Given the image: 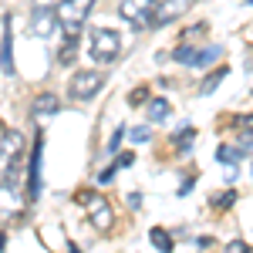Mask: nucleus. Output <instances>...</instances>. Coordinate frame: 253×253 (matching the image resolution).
I'll use <instances>...</instances> for the list:
<instances>
[{
  "label": "nucleus",
  "instance_id": "obj_1",
  "mask_svg": "<svg viewBox=\"0 0 253 253\" xmlns=\"http://www.w3.org/2000/svg\"><path fill=\"white\" fill-rule=\"evenodd\" d=\"M24 156H27V142L17 128H7L0 135V186L10 182V186H20V175H24Z\"/></svg>",
  "mask_w": 253,
  "mask_h": 253
},
{
  "label": "nucleus",
  "instance_id": "obj_2",
  "mask_svg": "<svg viewBox=\"0 0 253 253\" xmlns=\"http://www.w3.org/2000/svg\"><path fill=\"white\" fill-rule=\"evenodd\" d=\"M122 54V34L112 27H91L88 34V58L95 64H112Z\"/></svg>",
  "mask_w": 253,
  "mask_h": 253
},
{
  "label": "nucleus",
  "instance_id": "obj_3",
  "mask_svg": "<svg viewBox=\"0 0 253 253\" xmlns=\"http://www.w3.org/2000/svg\"><path fill=\"white\" fill-rule=\"evenodd\" d=\"M95 10V0H61L58 3V20L64 34H81L84 20L91 17Z\"/></svg>",
  "mask_w": 253,
  "mask_h": 253
},
{
  "label": "nucleus",
  "instance_id": "obj_4",
  "mask_svg": "<svg viewBox=\"0 0 253 253\" xmlns=\"http://www.w3.org/2000/svg\"><path fill=\"white\" fill-rule=\"evenodd\" d=\"M41 169H44V138L38 135L34 149H31V159H27V169H24V182H27L24 199H27V203H38V199H41V189H44Z\"/></svg>",
  "mask_w": 253,
  "mask_h": 253
},
{
  "label": "nucleus",
  "instance_id": "obj_5",
  "mask_svg": "<svg viewBox=\"0 0 253 253\" xmlns=\"http://www.w3.org/2000/svg\"><path fill=\"white\" fill-rule=\"evenodd\" d=\"M101 84H105V75H101V71H91V68L75 71L71 81H68V98H71V101H91V98L101 91Z\"/></svg>",
  "mask_w": 253,
  "mask_h": 253
},
{
  "label": "nucleus",
  "instance_id": "obj_6",
  "mask_svg": "<svg viewBox=\"0 0 253 253\" xmlns=\"http://www.w3.org/2000/svg\"><path fill=\"white\" fill-rule=\"evenodd\" d=\"M118 14H122V20H128L132 27H152L156 0H122L118 3Z\"/></svg>",
  "mask_w": 253,
  "mask_h": 253
},
{
  "label": "nucleus",
  "instance_id": "obj_7",
  "mask_svg": "<svg viewBox=\"0 0 253 253\" xmlns=\"http://www.w3.org/2000/svg\"><path fill=\"white\" fill-rule=\"evenodd\" d=\"M78 203L81 206H88V216H91V226H98L101 233L112 226V206H108V199L98 193H88V189H81L78 193Z\"/></svg>",
  "mask_w": 253,
  "mask_h": 253
},
{
  "label": "nucleus",
  "instance_id": "obj_8",
  "mask_svg": "<svg viewBox=\"0 0 253 253\" xmlns=\"http://www.w3.org/2000/svg\"><path fill=\"white\" fill-rule=\"evenodd\" d=\"M27 27H31V38L51 41L54 34H58V27H61L58 10H47V7H34V10H31V20H27Z\"/></svg>",
  "mask_w": 253,
  "mask_h": 253
},
{
  "label": "nucleus",
  "instance_id": "obj_9",
  "mask_svg": "<svg viewBox=\"0 0 253 253\" xmlns=\"http://www.w3.org/2000/svg\"><path fill=\"white\" fill-rule=\"evenodd\" d=\"M0 27H3V34H0V71L3 75H17V68H14V17L3 14Z\"/></svg>",
  "mask_w": 253,
  "mask_h": 253
},
{
  "label": "nucleus",
  "instance_id": "obj_10",
  "mask_svg": "<svg viewBox=\"0 0 253 253\" xmlns=\"http://www.w3.org/2000/svg\"><path fill=\"white\" fill-rule=\"evenodd\" d=\"M20 210H24V196H20L17 186L3 182L0 186V226H7L10 219H17Z\"/></svg>",
  "mask_w": 253,
  "mask_h": 253
},
{
  "label": "nucleus",
  "instance_id": "obj_11",
  "mask_svg": "<svg viewBox=\"0 0 253 253\" xmlns=\"http://www.w3.org/2000/svg\"><path fill=\"white\" fill-rule=\"evenodd\" d=\"M196 0H156V17H152V27H162L169 20L182 17L186 10H193Z\"/></svg>",
  "mask_w": 253,
  "mask_h": 253
},
{
  "label": "nucleus",
  "instance_id": "obj_12",
  "mask_svg": "<svg viewBox=\"0 0 253 253\" xmlns=\"http://www.w3.org/2000/svg\"><path fill=\"white\" fill-rule=\"evenodd\" d=\"M58 112H61V98L54 91H41L34 98V105H31V115L34 118H54Z\"/></svg>",
  "mask_w": 253,
  "mask_h": 253
},
{
  "label": "nucleus",
  "instance_id": "obj_13",
  "mask_svg": "<svg viewBox=\"0 0 253 253\" xmlns=\"http://www.w3.org/2000/svg\"><path fill=\"white\" fill-rule=\"evenodd\" d=\"M226 75H230V68H226V64H219L216 71H210L206 78L199 81V95H213L216 88H219V81H226Z\"/></svg>",
  "mask_w": 253,
  "mask_h": 253
},
{
  "label": "nucleus",
  "instance_id": "obj_14",
  "mask_svg": "<svg viewBox=\"0 0 253 253\" xmlns=\"http://www.w3.org/2000/svg\"><path fill=\"white\" fill-rule=\"evenodd\" d=\"M172 112V105H169V98H149V108H145V118L149 122H166Z\"/></svg>",
  "mask_w": 253,
  "mask_h": 253
},
{
  "label": "nucleus",
  "instance_id": "obj_15",
  "mask_svg": "<svg viewBox=\"0 0 253 253\" xmlns=\"http://www.w3.org/2000/svg\"><path fill=\"white\" fill-rule=\"evenodd\" d=\"M149 240H152V247H156L159 253H172V250H175V243H172V236H169V230H162V226H152V230H149Z\"/></svg>",
  "mask_w": 253,
  "mask_h": 253
},
{
  "label": "nucleus",
  "instance_id": "obj_16",
  "mask_svg": "<svg viewBox=\"0 0 253 253\" xmlns=\"http://www.w3.org/2000/svg\"><path fill=\"white\" fill-rule=\"evenodd\" d=\"M240 145H216V162H223L226 169H236V162H240Z\"/></svg>",
  "mask_w": 253,
  "mask_h": 253
},
{
  "label": "nucleus",
  "instance_id": "obj_17",
  "mask_svg": "<svg viewBox=\"0 0 253 253\" xmlns=\"http://www.w3.org/2000/svg\"><path fill=\"white\" fill-rule=\"evenodd\" d=\"M75 54H78V34H64V44L58 51L61 64H75Z\"/></svg>",
  "mask_w": 253,
  "mask_h": 253
},
{
  "label": "nucleus",
  "instance_id": "obj_18",
  "mask_svg": "<svg viewBox=\"0 0 253 253\" xmlns=\"http://www.w3.org/2000/svg\"><path fill=\"white\" fill-rule=\"evenodd\" d=\"M219 58H223V47H219V44H210V47H203V51L196 54V64H193V68H206L210 61H219Z\"/></svg>",
  "mask_w": 253,
  "mask_h": 253
},
{
  "label": "nucleus",
  "instance_id": "obj_19",
  "mask_svg": "<svg viewBox=\"0 0 253 253\" xmlns=\"http://www.w3.org/2000/svg\"><path fill=\"white\" fill-rule=\"evenodd\" d=\"M193 138H196V128H193V125H182V128H179V135H175V149L186 156V152L193 149Z\"/></svg>",
  "mask_w": 253,
  "mask_h": 253
},
{
  "label": "nucleus",
  "instance_id": "obj_20",
  "mask_svg": "<svg viewBox=\"0 0 253 253\" xmlns=\"http://www.w3.org/2000/svg\"><path fill=\"white\" fill-rule=\"evenodd\" d=\"M236 199H240V196H236V189H226V193H216L213 196V206H216V210H230Z\"/></svg>",
  "mask_w": 253,
  "mask_h": 253
},
{
  "label": "nucleus",
  "instance_id": "obj_21",
  "mask_svg": "<svg viewBox=\"0 0 253 253\" xmlns=\"http://www.w3.org/2000/svg\"><path fill=\"white\" fill-rule=\"evenodd\" d=\"M210 27L206 24H193V27H186L182 31V44H193V41H203V34H206Z\"/></svg>",
  "mask_w": 253,
  "mask_h": 253
},
{
  "label": "nucleus",
  "instance_id": "obj_22",
  "mask_svg": "<svg viewBox=\"0 0 253 253\" xmlns=\"http://www.w3.org/2000/svg\"><path fill=\"white\" fill-rule=\"evenodd\" d=\"M233 128H240L243 135H250V132H253V115H236L233 118Z\"/></svg>",
  "mask_w": 253,
  "mask_h": 253
},
{
  "label": "nucleus",
  "instance_id": "obj_23",
  "mask_svg": "<svg viewBox=\"0 0 253 253\" xmlns=\"http://www.w3.org/2000/svg\"><path fill=\"white\" fill-rule=\"evenodd\" d=\"M122 138H125V125H118L115 132H112V138H108V145H105V149H108V152H118V145H122Z\"/></svg>",
  "mask_w": 253,
  "mask_h": 253
},
{
  "label": "nucleus",
  "instance_id": "obj_24",
  "mask_svg": "<svg viewBox=\"0 0 253 253\" xmlns=\"http://www.w3.org/2000/svg\"><path fill=\"white\" fill-rule=\"evenodd\" d=\"M149 138H152V132H149L145 125H138V128H132V142H135V145H142V142H149Z\"/></svg>",
  "mask_w": 253,
  "mask_h": 253
},
{
  "label": "nucleus",
  "instance_id": "obj_25",
  "mask_svg": "<svg viewBox=\"0 0 253 253\" xmlns=\"http://www.w3.org/2000/svg\"><path fill=\"white\" fill-rule=\"evenodd\" d=\"M115 172H118V162H112L108 169H101V172H98V182H101V186H105V182H112V179H115Z\"/></svg>",
  "mask_w": 253,
  "mask_h": 253
},
{
  "label": "nucleus",
  "instance_id": "obj_26",
  "mask_svg": "<svg viewBox=\"0 0 253 253\" xmlns=\"http://www.w3.org/2000/svg\"><path fill=\"white\" fill-rule=\"evenodd\" d=\"M142 101H149V88H135L128 95V105H142Z\"/></svg>",
  "mask_w": 253,
  "mask_h": 253
},
{
  "label": "nucleus",
  "instance_id": "obj_27",
  "mask_svg": "<svg viewBox=\"0 0 253 253\" xmlns=\"http://www.w3.org/2000/svg\"><path fill=\"white\" fill-rule=\"evenodd\" d=\"M226 253H250V247L243 240H233V243H226Z\"/></svg>",
  "mask_w": 253,
  "mask_h": 253
},
{
  "label": "nucleus",
  "instance_id": "obj_28",
  "mask_svg": "<svg viewBox=\"0 0 253 253\" xmlns=\"http://www.w3.org/2000/svg\"><path fill=\"white\" fill-rule=\"evenodd\" d=\"M132 162H135L132 152H122V156H118V169H125V166H132Z\"/></svg>",
  "mask_w": 253,
  "mask_h": 253
},
{
  "label": "nucleus",
  "instance_id": "obj_29",
  "mask_svg": "<svg viewBox=\"0 0 253 253\" xmlns=\"http://www.w3.org/2000/svg\"><path fill=\"white\" fill-rule=\"evenodd\" d=\"M61 0H34V7H47V10H58Z\"/></svg>",
  "mask_w": 253,
  "mask_h": 253
},
{
  "label": "nucleus",
  "instance_id": "obj_30",
  "mask_svg": "<svg viewBox=\"0 0 253 253\" xmlns=\"http://www.w3.org/2000/svg\"><path fill=\"white\" fill-rule=\"evenodd\" d=\"M128 206H132V210H138V206H142V196L132 193V196H128Z\"/></svg>",
  "mask_w": 253,
  "mask_h": 253
},
{
  "label": "nucleus",
  "instance_id": "obj_31",
  "mask_svg": "<svg viewBox=\"0 0 253 253\" xmlns=\"http://www.w3.org/2000/svg\"><path fill=\"white\" fill-rule=\"evenodd\" d=\"M68 253H81V250H78V243H68Z\"/></svg>",
  "mask_w": 253,
  "mask_h": 253
},
{
  "label": "nucleus",
  "instance_id": "obj_32",
  "mask_svg": "<svg viewBox=\"0 0 253 253\" xmlns=\"http://www.w3.org/2000/svg\"><path fill=\"white\" fill-rule=\"evenodd\" d=\"M3 247H7V236L0 233V253H3Z\"/></svg>",
  "mask_w": 253,
  "mask_h": 253
},
{
  "label": "nucleus",
  "instance_id": "obj_33",
  "mask_svg": "<svg viewBox=\"0 0 253 253\" xmlns=\"http://www.w3.org/2000/svg\"><path fill=\"white\" fill-rule=\"evenodd\" d=\"M243 3H247V7H253V0H243Z\"/></svg>",
  "mask_w": 253,
  "mask_h": 253
}]
</instances>
